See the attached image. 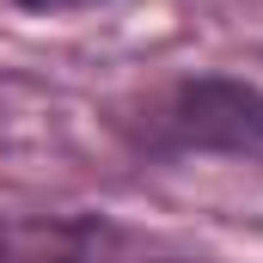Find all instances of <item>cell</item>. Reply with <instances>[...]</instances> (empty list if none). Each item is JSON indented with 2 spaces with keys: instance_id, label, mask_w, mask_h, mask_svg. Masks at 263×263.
<instances>
[{
  "instance_id": "1",
  "label": "cell",
  "mask_w": 263,
  "mask_h": 263,
  "mask_svg": "<svg viewBox=\"0 0 263 263\" xmlns=\"http://www.w3.org/2000/svg\"><path fill=\"white\" fill-rule=\"evenodd\" d=\"M178 129H184V141H196V147H257L263 141V98L251 86H233V80L184 86Z\"/></svg>"
},
{
  "instance_id": "2",
  "label": "cell",
  "mask_w": 263,
  "mask_h": 263,
  "mask_svg": "<svg viewBox=\"0 0 263 263\" xmlns=\"http://www.w3.org/2000/svg\"><path fill=\"white\" fill-rule=\"evenodd\" d=\"M25 12H86V6H98V0H18Z\"/></svg>"
}]
</instances>
